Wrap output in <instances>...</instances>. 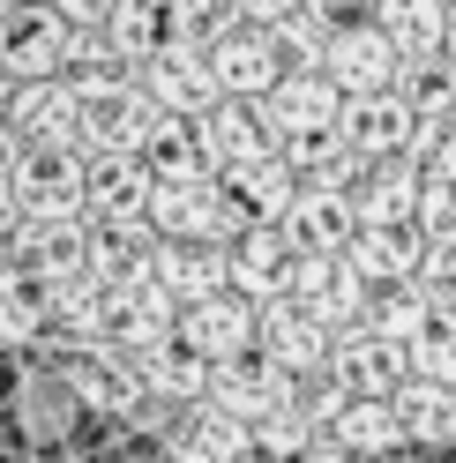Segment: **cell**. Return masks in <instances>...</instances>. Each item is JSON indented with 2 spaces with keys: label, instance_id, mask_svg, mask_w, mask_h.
<instances>
[{
  "label": "cell",
  "instance_id": "obj_40",
  "mask_svg": "<svg viewBox=\"0 0 456 463\" xmlns=\"http://www.w3.org/2000/svg\"><path fill=\"white\" fill-rule=\"evenodd\" d=\"M337 277H345V262H337V254H299V269H292V292H284V299H299V307H315V299L329 292Z\"/></svg>",
  "mask_w": 456,
  "mask_h": 463
},
{
  "label": "cell",
  "instance_id": "obj_26",
  "mask_svg": "<svg viewBox=\"0 0 456 463\" xmlns=\"http://www.w3.org/2000/svg\"><path fill=\"white\" fill-rule=\"evenodd\" d=\"M224 180H157L150 194V232L157 240H210Z\"/></svg>",
  "mask_w": 456,
  "mask_h": 463
},
{
  "label": "cell",
  "instance_id": "obj_30",
  "mask_svg": "<svg viewBox=\"0 0 456 463\" xmlns=\"http://www.w3.org/2000/svg\"><path fill=\"white\" fill-rule=\"evenodd\" d=\"M52 336V284H38L31 269H15L0 284V352H31Z\"/></svg>",
  "mask_w": 456,
  "mask_h": 463
},
{
  "label": "cell",
  "instance_id": "obj_32",
  "mask_svg": "<svg viewBox=\"0 0 456 463\" xmlns=\"http://www.w3.org/2000/svg\"><path fill=\"white\" fill-rule=\"evenodd\" d=\"M224 187L247 202V217H254V224H284V217H292V202H299V172L284 165V157H262V165L233 172Z\"/></svg>",
  "mask_w": 456,
  "mask_h": 463
},
{
  "label": "cell",
  "instance_id": "obj_12",
  "mask_svg": "<svg viewBox=\"0 0 456 463\" xmlns=\"http://www.w3.org/2000/svg\"><path fill=\"white\" fill-rule=\"evenodd\" d=\"M150 194H157V172L142 157H90V224L98 232L150 224Z\"/></svg>",
  "mask_w": 456,
  "mask_h": 463
},
{
  "label": "cell",
  "instance_id": "obj_34",
  "mask_svg": "<svg viewBox=\"0 0 456 463\" xmlns=\"http://www.w3.org/2000/svg\"><path fill=\"white\" fill-rule=\"evenodd\" d=\"M396 98L412 105V120H456V68L449 61H404Z\"/></svg>",
  "mask_w": 456,
  "mask_h": 463
},
{
  "label": "cell",
  "instance_id": "obj_43",
  "mask_svg": "<svg viewBox=\"0 0 456 463\" xmlns=\"http://www.w3.org/2000/svg\"><path fill=\"white\" fill-rule=\"evenodd\" d=\"M112 463H173V456H165L157 441H128V449H120V456H112Z\"/></svg>",
  "mask_w": 456,
  "mask_h": 463
},
{
  "label": "cell",
  "instance_id": "obj_24",
  "mask_svg": "<svg viewBox=\"0 0 456 463\" xmlns=\"http://www.w3.org/2000/svg\"><path fill=\"white\" fill-rule=\"evenodd\" d=\"M419 262H426V240L404 224V232H359L345 269L366 284V292H396V284H419Z\"/></svg>",
  "mask_w": 456,
  "mask_h": 463
},
{
  "label": "cell",
  "instance_id": "obj_21",
  "mask_svg": "<svg viewBox=\"0 0 456 463\" xmlns=\"http://www.w3.org/2000/svg\"><path fill=\"white\" fill-rule=\"evenodd\" d=\"M292 269H299V247L284 240V224H254L247 240L233 247V292L254 299V307H270L292 292Z\"/></svg>",
  "mask_w": 456,
  "mask_h": 463
},
{
  "label": "cell",
  "instance_id": "obj_6",
  "mask_svg": "<svg viewBox=\"0 0 456 463\" xmlns=\"http://www.w3.org/2000/svg\"><path fill=\"white\" fill-rule=\"evenodd\" d=\"M0 128L15 135V150H82V98H75V82H15Z\"/></svg>",
  "mask_w": 456,
  "mask_h": 463
},
{
  "label": "cell",
  "instance_id": "obj_17",
  "mask_svg": "<svg viewBox=\"0 0 456 463\" xmlns=\"http://www.w3.org/2000/svg\"><path fill=\"white\" fill-rule=\"evenodd\" d=\"M337 135L359 150V165H389V157H412L419 120H412V105L396 98V90H382V98H345V120H337Z\"/></svg>",
  "mask_w": 456,
  "mask_h": 463
},
{
  "label": "cell",
  "instance_id": "obj_2",
  "mask_svg": "<svg viewBox=\"0 0 456 463\" xmlns=\"http://www.w3.org/2000/svg\"><path fill=\"white\" fill-rule=\"evenodd\" d=\"M8 419H15V433L31 449L68 456V433L90 419V411H82V396L68 389V373L52 366V359H31V366L15 373V389H8Z\"/></svg>",
  "mask_w": 456,
  "mask_h": 463
},
{
  "label": "cell",
  "instance_id": "obj_10",
  "mask_svg": "<svg viewBox=\"0 0 456 463\" xmlns=\"http://www.w3.org/2000/svg\"><path fill=\"white\" fill-rule=\"evenodd\" d=\"M419 194H426V165L419 157H389V165H366V180L352 187V210L359 232H419Z\"/></svg>",
  "mask_w": 456,
  "mask_h": 463
},
{
  "label": "cell",
  "instance_id": "obj_38",
  "mask_svg": "<svg viewBox=\"0 0 456 463\" xmlns=\"http://www.w3.org/2000/svg\"><path fill=\"white\" fill-rule=\"evenodd\" d=\"M412 382H442L456 389V314H434L412 344Z\"/></svg>",
  "mask_w": 456,
  "mask_h": 463
},
{
  "label": "cell",
  "instance_id": "obj_23",
  "mask_svg": "<svg viewBox=\"0 0 456 463\" xmlns=\"http://www.w3.org/2000/svg\"><path fill=\"white\" fill-rule=\"evenodd\" d=\"M210 403H217V411H233L240 426H254L262 411L292 403V373H277L262 352H254V359H233V366L210 373Z\"/></svg>",
  "mask_w": 456,
  "mask_h": 463
},
{
  "label": "cell",
  "instance_id": "obj_39",
  "mask_svg": "<svg viewBox=\"0 0 456 463\" xmlns=\"http://www.w3.org/2000/svg\"><path fill=\"white\" fill-rule=\"evenodd\" d=\"M456 232V180H426L419 194V240H449Z\"/></svg>",
  "mask_w": 456,
  "mask_h": 463
},
{
  "label": "cell",
  "instance_id": "obj_35",
  "mask_svg": "<svg viewBox=\"0 0 456 463\" xmlns=\"http://www.w3.org/2000/svg\"><path fill=\"white\" fill-rule=\"evenodd\" d=\"M434 314H442V307L426 299V284H396V292H375V322H366V329L412 352V344H419V329L434 322Z\"/></svg>",
  "mask_w": 456,
  "mask_h": 463
},
{
  "label": "cell",
  "instance_id": "obj_50",
  "mask_svg": "<svg viewBox=\"0 0 456 463\" xmlns=\"http://www.w3.org/2000/svg\"><path fill=\"white\" fill-rule=\"evenodd\" d=\"M449 68H456V45H449Z\"/></svg>",
  "mask_w": 456,
  "mask_h": 463
},
{
  "label": "cell",
  "instance_id": "obj_49",
  "mask_svg": "<svg viewBox=\"0 0 456 463\" xmlns=\"http://www.w3.org/2000/svg\"><path fill=\"white\" fill-rule=\"evenodd\" d=\"M442 8H449V23H456V0H442Z\"/></svg>",
  "mask_w": 456,
  "mask_h": 463
},
{
  "label": "cell",
  "instance_id": "obj_5",
  "mask_svg": "<svg viewBox=\"0 0 456 463\" xmlns=\"http://www.w3.org/2000/svg\"><path fill=\"white\" fill-rule=\"evenodd\" d=\"M45 352H52V366L68 373V389L82 396V411H90V419H112V426H120L135 403H142V373H135V359L120 352V344H82V352L45 344Z\"/></svg>",
  "mask_w": 456,
  "mask_h": 463
},
{
  "label": "cell",
  "instance_id": "obj_41",
  "mask_svg": "<svg viewBox=\"0 0 456 463\" xmlns=\"http://www.w3.org/2000/svg\"><path fill=\"white\" fill-rule=\"evenodd\" d=\"M307 8H315L329 31H352V23H375L382 15V0H307Z\"/></svg>",
  "mask_w": 456,
  "mask_h": 463
},
{
  "label": "cell",
  "instance_id": "obj_15",
  "mask_svg": "<svg viewBox=\"0 0 456 463\" xmlns=\"http://www.w3.org/2000/svg\"><path fill=\"white\" fill-rule=\"evenodd\" d=\"M254 352H262L277 373H292V382H299V373H322V366H329L337 344H329V329H322L299 299H270V307H262V344H254Z\"/></svg>",
  "mask_w": 456,
  "mask_h": 463
},
{
  "label": "cell",
  "instance_id": "obj_8",
  "mask_svg": "<svg viewBox=\"0 0 456 463\" xmlns=\"http://www.w3.org/2000/svg\"><path fill=\"white\" fill-rule=\"evenodd\" d=\"M180 344H187L195 359H210V366L254 359V344H262V307L240 299V292H217V299H203V307L180 314Z\"/></svg>",
  "mask_w": 456,
  "mask_h": 463
},
{
  "label": "cell",
  "instance_id": "obj_27",
  "mask_svg": "<svg viewBox=\"0 0 456 463\" xmlns=\"http://www.w3.org/2000/svg\"><path fill=\"white\" fill-rule=\"evenodd\" d=\"M375 23L389 31V45L404 61H449V45H456V23H449L442 0H382Z\"/></svg>",
  "mask_w": 456,
  "mask_h": 463
},
{
  "label": "cell",
  "instance_id": "obj_3",
  "mask_svg": "<svg viewBox=\"0 0 456 463\" xmlns=\"http://www.w3.org/2000/svg\"><path fill=\"white\" fill-rule=\"evenodd\" d=\"M75 98H82V157H142V142L157 128V105L135 90V75L75 82Z\"/></svg>",
  "mask_w": 456,
  "mask_h": 463
},
{
  "label": "cell",
  "instance_id": "obj_47",
  "mask_svg": "<svg viewBox=\"0 0 456 463\" xmlns=\"http://www.w3.org/2000/svg\"><path fill=\"white\" fill-rule=\"evenodd\" d=\"M382 463H419V449H404V456H382Z\"/></svg>",
  "mask_w": 456,
  "mask_h": 463
},
{
  "label": "cell",
  "instance_id": "obj_19",
  "mask_svg": "<svg viewBox=\"0 0 456 463\" xmlns=\"http://www.w3.org/2000/svg\"><path fill=\"white\" fill-rule=\"evenodd\" d=\"M262 120L277 142H292V135H329L337 120H345V90H337L329 75H284L277 90L262 98Z\"/></svg>",
  "mask_w": 456,
  "mask_h": 463
},
{
  "label": "cell",
  "instance_id": "obj_42",
  "mask_svg": "<svg viewBox=\"0 0 456 463\" xmlns=\"http://www.w3.org/2000/svg\"><path fill=\"white\" fill-rule=\"evenodd\" d=\"M292 15H307V0H240V23H254V31H277Z\"/></svg>",
  "mask_w": 456,
  "mask_h": 463
},
{
  "label": "cell",
  "instance_id": "obj_1",
  "mask_svg": "<svg viewBox=\"0 0 456 463\" xmlns=\"http://www.w3.org/2000/svg\"><path fill=\"white\" fill-rule=\"evenodd\" d=\"M15 194H23V224H90V157L82 150H23Z\"/></svg>",
  "mask_w": 456,
  "mask_h": 463
},
{
  "label": "cell",
  "instance_id": "obj_36",
  "mask_svg": "<svg viewBox=\"0 0 456 463\" xmlns=\"http://www.w3.org/2000/svg\"><path fill=\"white\" fill-rule=\"evenodd\" d=\"M329 23L307 8V15H292V23H277L270 31V45H277V61H284V75H322V61H329Z\"/></svg>",
  "mask_w": 456,
  "mask_h": 463
},
{
  "label": "cell",
  "instance_id": "obj_28",
  "mask_svg": "<svg viewBox=\"0 0 456 463\" xmlns=\"http://www.w3.org/2000/svg\"><path fill=\"white\" fill-rule=\"evenodd\" d=\"M142 165H150L157 180H217L210 142H203V120H180V112H157L150 142H142Z\"/></svg>",
  "mask_w": 456,
  "mask_h": 463
},
{
  "label": "cell",
  "instance_id": "obj_29",
  "mask_svg": "<svg viewBox=\"0 0 456 463\" xmlns=\"http://www.w3.org/2000/svg\"><path fill=\"white\" fill-rule=\"evenodd\" d=\"M105 38H112V52H120L128 68L157 61V52H173V45H180L173 0H120V8H112V23H105Z\"/></svg>",
  "mask_w": 456,
  "mask_h": 463
},
{
  "label": "cell",
  "instance_id": "obj_44",
  "mask_svg": "<svg viewBox=\"0 0 456 463\" xmlns=\"http://www.w3.org/2000/svg\"><path fill=\"white\" fill-rule=\"evenodd\" d=\"M299 463H359V456H345V449H337V441H315V449H307Z\"/></svg>",
  "mask_w": 456,
  "mask_h": 463
},
{
  "label": "cell",
  "instance_id": "obj_37",
  "mask_svg": "<svg viewBox=\"0 0 456 463\" xmlns=\"http://www.w3.org/2000/svg\"><path fill=\"white\" fill-rule=\"evenodd\" d=\"M173 31H180V45L210 52L217 38L240 31V0H173Z\"/></svg>",
  "mask_w": 456,
  "mask_h": 463
},
{
  "label": "cell",
  "instance_id": "obj_13",
  "mask_svg": "<svg viewBox=\"0 0 456 463\" xmlns=\"http://www.w3.org/2000/svg\"><path fill=\"white\" fill-rule=\"evenodd\" d=\"M150 284H165L180 307H203V299H217V292H233V254L210 247V240H157Z\"/></svg>",
  "mask_w": 456,
  "mask_h": 463
},
{
  "label": "cell",
  "instance_id": "obj_4",
  "mask_svg": "<svg viewBox=\"0 0 456 463\" xmlns=\"http://www.w3.org/2000/svg\"><path fill=\"white\" fill-rule=\"evenodd\" d=\"M68 61H75V23L52 0H23L0 31V68L15 82H68Z\"/></svg>",
  "mask_w": 456,
  "mask_h": 463
},
{
  "label": "cell",
  "instance_id": "obj_20",
  "mask_svg": "<svg viewBox=\"0 0 456 463\" xmlns=\"http://www.w3.org/2000/svg\"><path fill=\"white\" fill-rule=\"evenodd\" d=\"M284 240H292L299 254H337V262H345L352 240H359V210H352V194H337V187H299L292 217H284Z\"/></svg>",
  "mask_w": 456,
  "mask_h": 463
},
{
  "label": "cell",
  "instance_id": "obj_22",
  "mask_svg": "<svg viewBox=\"0 0 456 463\" xmlns=\"http://www.w3.org/2000/svg\"><path fill=\"white\" fill-rule=\"evenodd\" d=\"M203 142H210L217 180H233V172L277 157V135H270V120H262V105H233V98H224L210 120H203Z\"/></svg>",
  "mask_w": 456,
  "mask_h": 463
},
{
  "label": "cell",
  "instance_id": "obj_33",
  "mask_svg": "<svg viewBox=\"0 0 456 463\" xmlns=\"http://www.w3.org/2000/svg\"><path fill=\"white\" fill-rule=\"evenodd\" d=\"M247 433H254V456H262V463H299L315 441H329V433H322L315 419H307L299 403H277V411H262Z\"/></svg>",
  "mask_w": 456,
  "mask_h": 463
},
{
  "label": "cell",
  "instance_id": "obj_45",
  "mask_svg": "<svg viewBox=\"0 0 456 463\" xmlns=\"http://www.w3.org/2000/svg\"><path fill=\"white\" fill-rule=\"evenodd\" d=\"M15 269H23V262H15V240H0V284H8Z\"/></svg>",
  "mask_w": 456,
  "mask_h": 463
},
{
  "label": "cell",
  "instance_id": "obj_9",
  "mask_svg": "<svg viewBox=\"0 0 456 463\" xmlns=\"http://www.w3.org/2000/svg\"><path fill=\"white\" fill-rule=\"evenodd\" d=\"M322 75H329L345 98H382V90H396V75H404V52L389 45L382 23H352V31L329 38Z\"/></svg>",
  "mask_w": 456,
  "mask_h": 463
},
{
  "label": "cell",
  "instance_id": "obj_16",
  "mask_svg": "<svg viewBox=\"0 0 456 463\" xmlns=\"http://www.w3.org/2000/svg\"><path fill=\"white\" fill-rule=\"evenodd\" d=\"M180 299L165 292V284H128V292H112V344H120L128 359H142V352H165V344H180Z\"/></svg>",
  "mask_w": 456,
  "mask_h": 463
},
{
  "label": "cell",
  "instance_id": "obj_14",
  "mask_svg": "<svg viewBox=\"0 0 456 463\" xmlns=\"http://www.w3.org/2000/svg\"><path fill=\"white\" fill-rule=\"evenodd\" d=\"M329 373H337L352 396L396 403L404 382H412V352H404V344H389V336H375V329H359V336H345V344L329 352Z\"/></svg>",
  "mask_w": 456,
  "mask_h": 463
},
{
  "label": "cell",
  "instance_id": "obj_31",
  "mask_svg": "<svg viewBox=\"0 0 456 463\" xmlns=\"http://www.w3.org/2000/svg\"><path fill=\"white\" fill-rule=\"evenodd\" d=\"M396 419H404L412 449H456V389H442V382H404Z\"/></svg>",
  "mask_w": 456,
  "mask_h": 463
},
{
  "label": "cell",
  "instance_id": "obj_48",
  "mask_svg": "<svg viewBox=\"0 0 456 463\" xmlns=\"http://www.w3.org/2000/svg\"><path fill=\"white\" fill-rule=\"evenodd\" d=\"M45 463H82V456H45Z\"/></svg>",
  "mask_w": 456,
  "mask_h": 463
},
{
  "label": "cell",
  "instance_id": "obj_18",
  "mask_svg": "<svg viewBox=\"0 0 456 463\" xmlns=\"http://www.w3.org/2000/svg\"><path fill=\"white\" fill-rule=\"evenodd\" d=\"M173 463H262L254 456V433L233 419V411H217V403H195V411H180V426L157 441Z\"/></svg>",
  "mask_w": 456,
  "mask_h": 463
},
{
  "label": "cell",
  "instance_id": "obj_25",
  "mask_svg": "<svg viewBox=\"0 0 456 463\" xmlns=\"http://www.w3.org/2000/svg\"><path fill=\"white\" fill-rule=\"evenodd\" d=\"M329 441L345 449V456H359V463H382V456H404V449H412V433H404V419H396V403L352 396L345 411H337Z\"/></svg>",
  "mask_w": 456,
  "mask_h": 463
},
{
  "label": "cell",
  "instance_id": "obj_46",
  "mask_svg": "<svg viewBox=\"0 0 456 463\" xmlns=\"http://www.w3.org/2000/svg\"><path fill=\"white\" fill-rule=\"evenodd\" d=\"M15 8H23V0H0V31H8V15H15Z\"/></svg>",
  "mask_w": 456,
  "mask_h": 463
},
{
  "label": "cell",
  "instance_id": "obj_7",
  "mask_svg": "<svg viewBox=\"0 0 456 463\" xmlns=\"http://www.w3.org/2000/svg\"><path fill=\"white\" fill-rule=\"evenodd\" d=\"M128 75H135V90L157 112H180V120H210V112L224 105L217 75H210V52H195V45H173V52H157V61H142Z\"/></svg>",
  "mask_w": 456,
  "mask_h": 463
},
{
  "label": "cell",
  "instance_id": "obj_11",
  "mask_svg": "<svg viewBox=\"0 0 456 463\" xmlns=\"http://www.w3.org/2000/svg\"><path fill=\"white\" fill-rule=\"evenodd\" d=\"M210 75H217V90L233 98V105H262L277 82H284V61H277L270 31L240 23L233 38H217V45H210Z\"/></svg>",
  "mask_w": 456,
  "mask_h": 463
}]
</instances>
